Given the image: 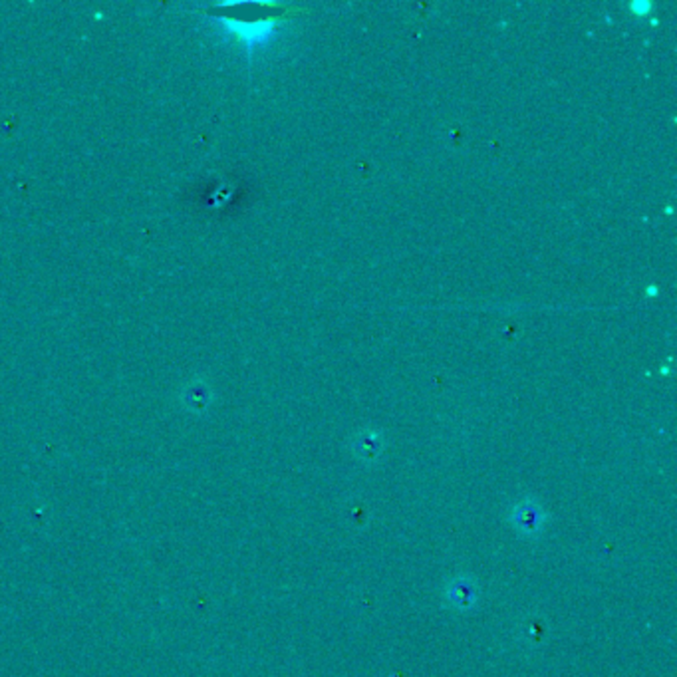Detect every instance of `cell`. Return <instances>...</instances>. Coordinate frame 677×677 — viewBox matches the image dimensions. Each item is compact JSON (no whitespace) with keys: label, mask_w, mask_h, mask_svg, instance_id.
<instances>
[{"label":"cell","mask_w":677,"mask_h":677,"mask_svg":"<svg viewBox=\"0 0 677 677\" xmlns=\"http://www.w3.org/2000/svg\"><path fill=\"white\" fill-rule=\"evenodd\" d=\"M632 11L638 12V16H643V14H646V12L650 11V4H643V3H640V4H632Z\"/></svg>","instance_id":"cell-1"}]
</instances>
